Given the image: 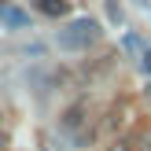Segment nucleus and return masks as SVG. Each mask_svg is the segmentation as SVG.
<instances>
[{"label":"nucleus","mask_w":151,"mask_h":151,"mask_svg":"<svg viewBox=\"0 0 151 151\" xmlns=\"http://www.w3.org/2000/svg\"><path fill=\"white\" fill-rule=\"evenodd\" d=\"M100 37H103V29H100L96 19H78L66 29H59L55 41H59V48H66V52H85V48H92Z\"/></svg>","instance_id":"f257e3e1"},{"label":"nucleus","mask_w":151,"mask_h":151,"mask_svg":"<svg viewBox=\"0 0 151 151\" xmlns=\"http://www.w3.org/2000/svg\"><path fill=\"white\" fill-rule=\"evenodd\" d=\"M63 133H66V137H74L78 144H85V140H88V133H85V111H81V107H70V111L63 114Z\"/></svg>","instance_id":"f03ea898"},{"label":"nucleus","mask_w":151,"mask_h":151,"mask_svg":"<svg viewBox=\"0 0 151 151\" xmlns=\"http://www.w3.org/2000/svg\"><path fill=\"white\" fill-rule=\"evenodd\" d=\"M140 70H144V74H151V48H144V52H140Z\"/></svg>","instance_id":"0eeeda50"},{"label":"nucleus","mask_w":151,"mask_h":151,"mask_svg":"<svg viewBox=\"0 0 151 151\" xmlns=\"http://www.w3.org/2000/svg\"><path fill=\"white\" fill-rule=\"evenodd\" d=\"M44 151H66V147L59 144V137H55V133H44Z\"/></svg>","instance_id":"423d86ee"},{"label":"nucleus","mask_w":151,"mask_h":151,"mask_svg":"<svg viewBox=\"0 0 151 151\" xmlns=\"http://www.w3.org/2000/svg\"><path fill=\"white\" fill-rule=\"evenodd\" d=\"M4 22H7V26H29V15L26 11H22V7H4Z\"/></svg>","instance_id":"20e7f679"},{"label":"nucleus","mask_w":151,"mask_h":151,"mask_svg":"<svg viewBox=\"0 0 151 151\" xmlns=\"http://www.w3.org/2000/svg\"><path fill=\"white\" fill-rule=\"evenodd\" d=\"M122 48H125V52H144V41L129 33V37H122Z\"/></svg>","instance_id":"39448f33"},{"label":"nucleus","mask_w":151,"mask_h":151,"mask_svg":"<svg viewBox=\"0 0 151 151\" xmlns=\"http://www.w3.org/2000/svg\"><path fill=\"white\" fill-rule=\"evenodd\" d=\"M140 4H147V0H140Z\"/></svg>","instance_id":"9d476101"},{"label":"nucleus","mask_w":151,"mask_h":151,"mask_svg":"<svg viewBox=\"0 0 151 151\" xmlns=\"http://www.w3.org/2000/svg\"><path fill=\"white\" fill-rule=\"evenodd\" d=\"M107 151H133V147H129V144H111Z\"/></svg>","instance_id":"6e6552de"},{"label":"nucleus","mask_w":151,"mask_h":151,"mask_svg":"<svg viewBox=\"0 0 151 151\" xmlns=\"http://www.w3.org/2000/svg\"><path fill=\"white\" fill-rule=\"evenodd\" d=\"M0 15H4V4H0Z\"/></svg>","instance_id":"1a4fd4ad"},{"label":"nucleus","mask_w":151,"mask_h":151,"mask_svg":"<svg viewBox=\"0 0 151 151\" xmlns=\"http://www.w3.org/2000/svg\"><path fill=\"white\" fill-rule=\"evenodd\" d=\"M33 4H37V11L48 15V19H63V15L70 11V4H66V0H33Z\"/></svg>","instance_id":"7ed1b4c3"}]
</instances>
